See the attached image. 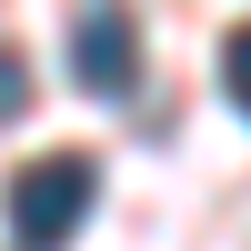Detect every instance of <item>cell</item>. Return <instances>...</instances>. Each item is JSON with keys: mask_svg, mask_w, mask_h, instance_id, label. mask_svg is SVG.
<instances>
[{"mask_svg": "<svg viewBox=\"0 0 251 251\" xmlns=\"http://www.w3.org/2000/svg\"><path fill=\"white\" fill-rule=\"evenodd\" d=\"M221 91H231V111H251V20L221 40Z\"/></svg>", "mask_w": 251, "mask_h": 251, "instance_id": "obj_3", "label": "cell"}, {"mask_svg": "<svg viewBox=\"0 0 251 251\" xmlns=\"http://www.w3.org/2000/svg\"><path fill=\"white\" fill-rule=\"evenodd\" d=\"M30 111V71H20V50H0V121Z\"/></svg>", "mask_w": 251, "mask_h": 251, "instance_id": "obj_4", "label": "cell"}, {"mask_svg": "<svg viewBox=\"0 0 251 251\" xmlns=\"http://www.w3.org/2000/svg\"><path fill=\"white\" fill-rule=\"evenodd\" d=\"M71 80L91 100H131L141 91V30H131L121 0H91V10L71 20Z\"/></svg>", "mask_w": 251, "mask_h": 251, "instance_id": "obj_2", "label": "cell"}, {"mask_svg": "<svg viewBox=\"0 0 251 251\" xmlns=\"http://www.w3.org/2000/svg\"><path fill=\"white\" fill-rule=\"evenodd\" d=\"M91 201H100V171L80 151H40V161H20L10 171V191H0V211H10V241L20 251H60L91 221Z\"/></svg>", "mask_w": 251, "mask_h": 251, "instance_id": "obj_1", "label": "cell"}]
</instances>
